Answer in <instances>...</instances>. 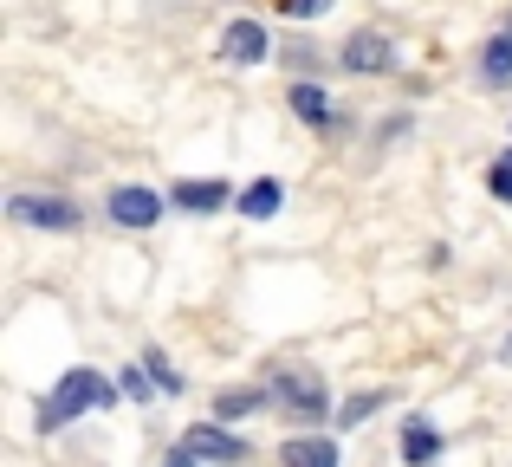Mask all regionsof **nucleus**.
Wrapping results in <instances>:
<instances>
[{
  "label": "nucleus",
  "instance_id": "nucleus-4",
  "mask_svg": "<svg viewBox=\"0 0 512 467\" xmlns=\"http://www.w3.org/2000/svg\"><path fill=\"white\" fill-rule=\"evenodd\" d=\"M182 448H188V455H195L201 467H240V461L253 455V448L240 442V435L227 429V422H195V429L182 435Z\"/></svg>",
  "mask_w": 512,
  "mask_h": 467
},
{
  "label": "nucleus",
  "instance_id": "nucleus-7",
  "mask_svg": "<svg viewBox=\"0 0 512 467\" xmlns=\"http://www.w3.org/2000/svg\"><path fill=\"white\" fill-rule=\"evenodd\" d=\"M338 59H344V72H357V78H383V72H396V46H389L383 33H350Z\"/></svg>",
  "mask_w": 512,
  "mask_h": 467
},
{
  "label": "nucleus",
  "instance_id": "nucleus-13",
  "mask_svg": "<svg viewBox=\"0 0 512 467\" xmlns=\"http://www.w3.org/2000/svg\"><path fill=\"white\" fill-rule=\"evenodd\" d=\"M480 85H512V33H493L480 46Z\"/></svg>",
  "mask_w": 512,
  "mask_h": 467
},
{
  "label": "nucleus",
  "instance_id": "nucleus-17",
  "mask_svg": "<svg viewBox=\"0 0 512 467\" xmlns=\"http://www.w3.org/2000/svg\"><path fill=\"white\" fill-rule=\"evenodd\" d=\"M143 370H150V383H156L163 396H175V390H182V377L169 370V357H163V351H143Z\"/></svg>",
  "mask_w": 512,
  "mask_h": 467
},
{
  "label": "nucleus",
  "instance_id": "nucleus-5",
  "mask_svg": "<svg viewBox=\"0 0 512 467\" xmlns=\"http://www.w3.org/2000/svg\"><path fill=\"white\" fill-rule=\"evenodd\" d=\"M7 215L20 221V228H46V234H72L78 221H85L72 202H65V195H13Z\"/></svg>",
  "mask_w": 512,
  "mask_h": 467
},
{
  "label": "nucleus",
  "instance_id": "nucleus-1",
  "mask_svg": "<svg viewBox=\"0 0 512 467\" xmlns=\"http://www.w3.org/2000/svg\"><path fill=\"white\" fill-rule=\"evenodd\" d=\"M117 390L124 383H111L104 370H91V364H72L59 383H52V396L39 403V429H65V422H78V416H91V409H111L117 403Z\"/></svg>",
  "mask_w": 512,
  "mask_h": 467
},
{
  "label": "nucleus",
  "instance_id": "nucleus-9",
  "mask_svg": "<svg viewBox=\"0 0 512 467\" xmlns=\"http://www.w3.org/2000/svg\"><path fill=\"white\" fill-rule=\"evenodd\" d=\"M402 461H409V467H435L441 461V429L428 416H409V422H402Z\"/></svg>",
  "mask_w": 512,
  "mask_h": 467
},
{
  "label": "nucleus",
  "instance_id": "nucleus-21",
  "mask_svg": "<svg viewBox=\"0 0 512 467\" xmlns=\"http://www.w3.org/2000/svg\"><path fill=\"white\" fill-rule=\"evenodd\" d=\"M500 357H506V364H512V338H506V351H500Z\"/></svg>",
  "mask_w": 512,
  "mask_h": 467
},
{
  "label": "nucleus",
  "instance_id": "nucleus-6",
  "mask_svg": "<svg viewBox=\"0 0 512 467\" xmlns=\"http://www.w3.org/2000/svg\"><path fill=\"white\" fill-rule=\"evenodd\" d=\"M221 59L227 65H266V59H273V33H266V20H227L221 26Z\"/></svg>",
  "mask_w": 512,
  "mask_h": 467
},
{
  "label": "nucleus",
  "instance_id": "nucleus-12",
  "mask_svg": "<svg viewBox=\"0 0 512 467\" xmlns=\"http://www.w3.org/2000/svg\"><path fill=\"white\" fill-rule=\"evenodd\" d=\"M292 117H305L312 130H325L331 117H338V111H331V91L312 85V78H299V85H292Z\"/></svg>",
  "mask_w": 512,
  "mask_h": 467
},
{
  "label": "nucleus",
  "instance_id": "nucleus-11",
  "mask_svg": "<svg viewBox=\"0 0 512 467\" xmlns=\"http://www.w3.org/2000/svg\"><path fill=\"white\" fill-rule=\"evenodd\" d=\"M266 403H273V390H260V383H253V390H221L214 396V422H247V416H260Z\"/></svg>",
  "mask_w": 512,
  "mask_h": 467
},
{
  "label": "nucleus",
  "instance_id": "nucleus-16",
  "mask_svg": "<svg viewBox=\"0 0 512 467\" xmlns=\"http://www.w3.org/2000/svg\"><path fill=\"white\" fill-rule=\"evenodd\" d=\"M487 195H493V202H506V208H512V150H506V156H493V163H487Z\"/></svg>",
  "mask_w": 512,
  "mask_h": 467
},
{
  "label": "nucleus",
  "instance_id": "nucleus-22",
  "mask_svg": "<svg viewBox=\"0 0 512 467\" xmlns=\"http://www.w3.org/2000/svg\"><path fill=\"white\" fill-rule=\"evenodd\" d=\"M506 33H512V20H506Z\"/></svg>",
  "mask_w": 512,
  "mask_h": 467
},
{
  "label": "nucleus",
  "instance_id": "nucleus-3",
  "mask_svg": "<svg viewBox=\"0 0 512 467\" xmlns=\"http://www.w3.org/2000/svg\"><path fill=\"white\" fill-rule=\"evenodd\" d=\"M104 215H111L117 228L143 234V228H156V221L169 215V195H156V189H137V182H124V189H111V195H104Z\"/></svg>",
  "mask_w": 512,
  "mask_h": 467
},
{
  "label": "nucleus",
  "instance_id": "nucleus-18",
  "mask_svg": "<svg viewBox=\"0 0 512 467\" xmlns=\"http://www.w3.org/2000/svg\"><path fill=\"white\" fill-rule=\"evenodd\" d=\"M124 396H137V403H150V396H156V383H150V370H143V364L124 370Z\"/></svg>",
  "mask_w": 512,
  "mask_h": 467
},
{
  "label": "nucleus",
  "instance_id": "nucleus-20",
  "mask_svg": "<svg viewBox=\"0 0 512 467\" xmlns=\"http://www.w3.org/2000/svg\"><path fill=\"white\" fill-rule=\"evenodd\" d=\"M163 467H201V461H195V455H188V448H182V442H175V448H169V455H163Z\"/></svg>",
  "mask_w": 512,
  "mask_h": 467
},
{
  "label": "nucleus",
  "instance_id": "nucleus-15",
  "mask_svg": "<svg viewBox=\"0 0 512 467\" xmlns=\"http://www.w3.org/2000/svg\"><path fill=\"white\" fill-rule=\"evenodd\" d=\"M383 403H389V390H357V396H350V403H344L331 422H338V429H363V422H370Z\"/></svg>",
  "mask_w": 512,
  "mask_h": 467
},
{
  "label": "nucleus",
  "instance_id": "nucleus-2",
  "mask_svg": "<svg viewBox=\"0 0 512 467\" xmlns=\"http://www.w3.org/2000/svg\"><path fill=\"white\" fill-rule=\"evenodd\" d=\"M266 390H273V403L286 409L292 422H325V416H331V390H325V377H318V370L279 364L273 377H266Z\"/></svg>",
  "mask_w": 512,
  "mask_h": 467
},
{
  "label": "nucleus",
  "instance_id": "nucleus-10",
  "mask_svg": "<svg viewBox=\"0 0 512 467\" xmlns=\"http://www.w3.org/2000/svg\"><path fill=\"white\" fill-rule=\"evenodd\" d=\"M279 461H286V467H344L331 435H292V442L279 448Z\"/></svg>",
  "mask_w": 512,
  "mask_h": 467
},
{
  "label": "nucleus",
  "instance_id": "nucleus-19",
  "mask_svg": "<svg viewBox=\"0 0 512 467\" xmlns=\"http://www.w3.org/2000/svg\"><path fill=\"white\" fill-rule=\"evenodd\" d=\"M279 7H286L292 20H318V13H331V0H279Z\"/></svg>",
  "mask_w": 512,
  "mask_h": 467
},
{
  "label": "nucleus",
  "instance_id": "nucleus-14",
  "mask_svg": "<svg viewBox=\"0 0 512 467\" xmlns=\"http://www.w3.org/2000/svg\"><path fill=\"white\" fill-rule=\"evenodd\" d=\"M279 202H286V182H273V176H260V182L240 189V215H253V221L279 215Z\"/></svg>",
  "mask_w": 512,
  "mask_h": 467
},
{
  "label": "nucleus",
  "instance_id": "nucleus-8",
  "mask_svg": "<svg viewBox=\"0 0 512 467\" xmlns=\"http://www.w3.org/2000/svg\"><path fill=\"white\" fill-rule=\"evenodd\" d=\"M227 202H234V189H227L221 176H208V182L188 176V182H175V189H169V208H182V215H221Z\"/></svg>",
  "mask_w": 512,
  "mask_h": 467
}]
</instances>
